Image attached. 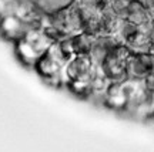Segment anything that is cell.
Instances as JSON below:
<instances>
[{"label": "cell", "mask_w": 154, "mask_h": 152, "mask_svg": "<svg viewBox=\"0 0 154 152\" xmlns=\"http://www.w3.org/2000/svg\"><path fill=\"white\" fill-rule=\"evenodd\" d=\"M141 81H143L144 90L149 92L150 95H154V73H150L149 76H146Z\"/></svg>", "instance_id": "obj_7"}, {"label": "cell", "mask_w": 154, "mask_h": 152, "mask_svg": "<svg viewBox=\"0 0 154 152\" xmlns=\"http://www.w3.org/2000/svg\"><path fill=\"white\" fill-rule=\"evenodd\" d=\"M32 27L30 24L22 20L20 17H17L13 13H9L6 16L0 17V31L3 33V36L10 40H19L22 38L26 31Z\"/></svg>", "instance_id": "obj_5"}, {"label": "cell", "mask_w": 154, "mask_h": 152, "mask_svg": "<svg viewBox=\"0 0 154 152\" xmlns=\"http://www.w3.org/2000/svg\"><path fill=\"white\" fill-rule=\"evenodd\" d=\"M127 78L143 80L150 73H154V54L147 53H134L131 51L126 61Z\"/></svg>", "instance_id": "obj_4"}, {"label": "cell", "mask_w": 154, "mask_h": 152, "mask_svg": "<svg viewBox=\"0 0 154 152\" xmlns=\"http://www.w3.org/2000/svg\"><path fill=\"white\" fill-rule=\"evenodd\" d=\"M10 13V4L6 0H0V17L6 16Z\"/></svg>", "instance_id": "obj_8"}, {"label": "cell", "mask_w": 154, "mask_h": 152, "mask_svg": "<svg viewBox=\"0 0 154 152\" xmlns=\"http://www.w3.org/2000/svg\"><path fill=\"white\" fill-rule=\"evenodd\" d=\"M9 4H13V3H16V1H19V0H6Z\"/></svg>", "instance_id": "obj_9"}, {"label": "cell", "mask_w": 154, "mask_h": 152, "mask_svg": "<svg viewBox=\"0 0 154 152\" xmlns=\"http://www.w3.org/2000/svg\"><path fill=\"white\" fill-rule=\"evenodd\" d=\"M103 101H104L106 107L113 111H119V112L126 111L127 105H128V98H127V92L123 85V81L111 82Z\"/></svg>", "instance_id": "obj_6"}, {"label": "cell", "mask_w": 154, "mask_h": 152, "mask_svg": "<svg viewBox=\"0 0 154 152\" xmlns=\"http://www.w3.org/2000/svg\"><path fill=\"white\" fill-rule=\"evenodd\" d=\"M67 60H69V57L63 53L59 41H56L38 58L34 67L37 70L38 76L46 82H49L53 87H60L64 84L63 71H64V65H66Z\"/></svg>", "instance_id": "obj_1"}, {"label": "cell", "mask_w": 154, "mask_h": 152, "mask_svg": "<svg viewBox=\"0 0 154 152\" xmlns=\"http://www.w3.org/2000/svg\"><path fill=\"white\" fill-rule=\"evenodd\" d=\"M97 73V65L93 63L88 53H77L67 60L63 71L64 84L70 81L91 80Z\"/></svg>", "instance_id": "obj_3"}, {"label": "cell", "mask_w": 154, "mask_h": 152, "mask_svg": "<svg viewBox=\"0 0 154 152\" xmlns=\"http://www.w3.org/2000/svg\"><path fill=\"white\" fill-rule=\"evenodd\" d=\"M130 49L126 44H117L111 50L106 60L101 63L100 67H97V71L101 73L106 78H109L111 82H120L127 78V67L126 61L130 55Z\"/></svg>", "instance_id": "obj_2"}]
</instances>
